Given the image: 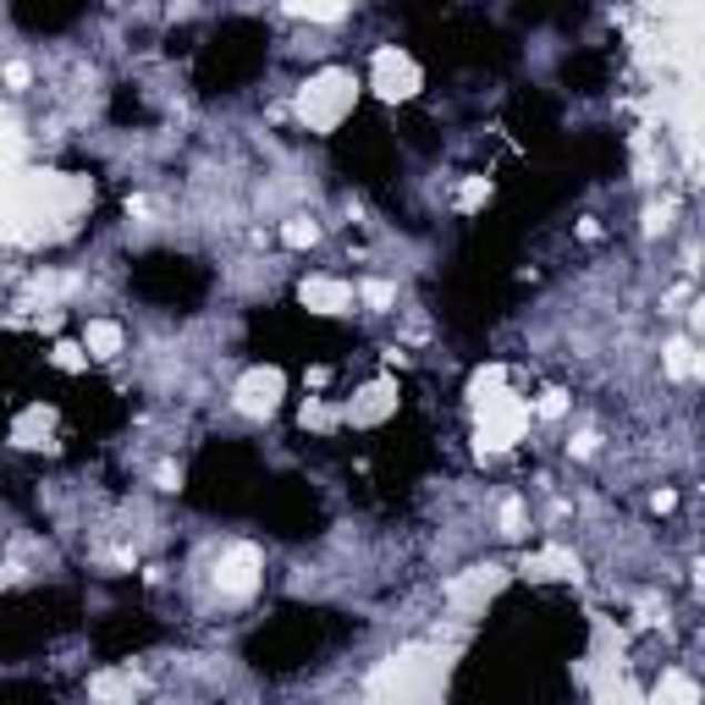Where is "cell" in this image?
Instances as JSON below:
<instances>
[{
	"label": "cell",
	"mask_w": 705,
	"mask_h": 705,
	"mask_svg": "<svg viewBox=\"0 0 705 705\" xmlns=\"http://www.w3.org/2000/svg\"><path fill=\"white\" fill-rule=\"evenodd\" d=\"M89 204H94L89 177L22 165V171L0 177V243H11V249L56 243L78 226V215Z\"/></svg>",
	"instance_id": "obj_1"
},
{
	"label": "cell",
	"mask_w": 705,
	"mask_h": 705,
	"mask_svg": "<svg viewBox=\"0 0 705 705\" xmlns=\"http://www.w3.org/2000/svg\"><path fill=\"white\" fill-rule=\"evenodd\" d=\"M359 105V78L348 67H320L314 78H303L298 100H292V117L309 128V133H336Z\"/></svg>",
	"instance_id": "obj_2"
},
{
	"label": "cell",
	"mask_w": 705,
	"mask_h": 705,
	"mask_svg": "<svg viewBox=\"0 0 705 705\" xmlns=\"http://www.w3.org/2000/svg\"><path fill=\"white\" fill-rule=\"evenodd\" d=\"M424 89V67L403 50V44H381L370 56V94L386 100V105H409Z\"/></svg>",
	"instance_id": "obj_3"
},
{
	"label": "cell",
	"mask_w": 705,
	"mask_h": 705,
	"mask_svg": "<svg viewBox=\"0 0 705 705\" xmlns=\"http://www.w3.org/2000/svg\"><path fill=\"white\" fill-rule=\"evenodd\" d=\"M524 435H530V397H507V403L474 414V452H480V457L513 452Z\"/></svg>",
	"instance_id": "obj_4"
},
{
	"label": "cell",
	"mask_w": 705,
	"mask_h": 705,
	"mask_svg": "<svg viewBox=\"0 0 705 705\" xmlns=\"http://www.w3.org/2000/svg\"><path fill=\"white\" fill-rule=\"evenodd\" d=\"M282 397H286V375L276 364H254V370H243L238 386H232V403H238V414H249V420H271V414L282 409Z\"/></svg>",
	"instance_id": "obj_5"
},
{
	"label": "cell",
	"mask_w": 705,
	"mask_h": 705,
	"mask_svg": "<svg viewBox=\"0 0 705 705\" xmlns=\"http://www.w3.org/2000/svg\"><path fill=\"white\" fill-rule=\"evenodd\" d=\"M397 403H403V392H397L392 375L364 381V386L353 392V403H342V424H353V430H375V424H386L392 414H397Z\"/></svg>",
	"instance_id": "obj_6"
},
{
	"label": "cell",
	"mask_w": 705,
	"mask_h": 705,
	"mask_svg": "<svg viewBox=\"0 0 705 705\" xmlns=\"http://www.w3.org/2000/svg\"><path fill=\"white\" fill-rule=\"evenodd\" d=\"M260 573H265L260 546H254V541H232V546L221 552V563H215V590L232 595V601H243V595H254Z\"/></svg>",
	"instance_id": "obj_7"
},
{
	"label": "cell",
	"mask_w": 705,
	"mask_h": 705,
	"mask_svg": "<svg viewBox=\"0 0 705 705\" xmlns=\"http://www.w3.org/2000/svg\"><path fill=\"white\" fill-rule=\"evenodd\" d=\"M298 303L309 314H320V320H336V314H348L359 303V292H353V282H342V276H303L298 282Z\"/></svg>",
	"instance_id": "obj_8"
},
{
	"label": "cell",
	"mask_w": 705,
	"mask_h": 705,
	"mask_svg": "<svg viewBox=\"0 0 705 705\" xmlns=\"http://www.w3.org/2000/svg\"><path fill=\"white\" fill-rule=\"evenodd\" d=\"M502 584H507V573H502V567H469V573L446 578V601H452L457 612H474V606H485Z\"/></svg>",
	"instance_id": "obj_9"
},
{
	"label": "cell",
	"mask_w": 705,
	"mask_h": 705,
	"mask_svg": "<svg viewBox=\"0 0 705 705\" xmlns=\"http://www.w3.org/2000/svg\"><path fill=\"white\" fill-rule=\"evenodd\" d=\"M507 397H518L507 364H480V370L469 375V409H474V414H485V409H496V403H507Z\"/></svg>",
	"instance_id": "obj_10"
},
{
	"label": "cell",
	"mask_w": 705,
	"mask_h": 705,
	"mask_svg": "<svg viewBox=\"0 0 705 705\" xmlns=\"http://www.w3.org/2000/svg\"><path fill=\"white\" fill-rule=\"evenodd\" d=\"M89 695L100 705H133L143 695V678L133 667H105V673H94L89 678Z\"/></svg>",
	"instance_id": "obj_11"
},
{
	"label": "cell",
	"mask_w": 705,
	"mask_h": 705,
	"mask_svg": "<svg viewBox=\"0 0 705 705\" xmlns=\"http://www.w3.org/2000/svg\"><path fill=\"white\" fill-rule=\"evenodd\" d=\"M662 370L673 375V381H701V348H695V336H667L662 342Z\"/></svg>",
	"instance_id": "obj_12"
},
{
	"label": "cell",
	"mask_w": 705,
	"mask_h": 705,
	"mask_svg": "<svg viewBox=\"0 0 705 705\" xmlns=\"http://www.w3.org/2000/svg\"><path fill=\"white\" fill-rule=\"evenodd\" d=\"M524 578L546 584V578H578V557L567 546H541L535 557H524Z\"/></svg>",
	"instance_id": "obj_13"
},
{
	"label": "cell",
	"mask_w": 705,
	"mask_h": 705,
	"mask_svg": "<svg viewBox=\"0 0 705 705\" xmlns=\"http://www.w3.org/2000/svg\"><path fill=\"white\" fill-rule=\"evenodd\" d=\"M122 348H128V331L117 320H89L83 325V353L89 359H122Z\"/></svg>",
	"instance_id": "obj_14"
},
{
	"label": "cell",
	"mask_w": 705,
	"mask_h": 705,
	"mask_svg": "<svg viewBox=\"0 0 705 705\" xmlns=\"http://www.w3.org/2000/svg\"><path fill=\"white\" fill-rule=\"evenodd\" d=\"M645 705H701V684H695L684 667H667L662 684L645 695Z\"/></svg>",
	"instance_id": "obj_15"
},
{
	"label": "cell",
	"mask_w": 705,
	"mask_h": 705,
	"mask_svg": "<svg viewBox=\"0 0 705 705\" xmlns=\"http://www.w3.org/2000/svg\"><path fill=\"white\" fill-rule=\"evenodd\" d=\"M50 424H56V414H50L44 403H33L22 420L11 424V446H22V452H39V446H50Z\"/></svg>",
	"instance_id": "obj_16"
},
{
	"label": "cell",
	"mask_w": 705,
	"mask_h": 705,
	"mask_svg": "<svg viewBox=\"0 0 705 705\" xmlns=\"http://www.w3.org/2000/svg\"><path fill=\"white\" fill-rule=\"evenodd\" d=\"M298 424H303V430H314V435H331V430L342 424V409H336V403H325V397H303Z\"/></svg>",
	"instance_id": "obj_17"
},
{
	"label": "cell",
	"mask_w": 705,
	"mask_h": 705,
	"mask_svg": "<svg viewBox=\"0 0 705 705\" xmlns=\"http://www.w3.org/2000/svg\"><path fill=\"white\" fill-rule=\"evenodd\" d=\"M491 193H496V188H491V177H480V171H474V177H463V182H457V199H452V204H457L463 215H480V210L491 204Z\"/></svg>",
	"instance_id": "obj_18"
},
{
	"label": "cell",
	"mask_w": 705,
	"mask_h": 705,
	"mask_svg": "<svg viewBox=\"0 0 705 705\" xmlns=\"http://www.w3.org/2000/svg\"><path fill=\"white\" fill-rule=\"evenodd\" d=\"M320 243V221H309V215H292V221H282V249H314Z\"/></svg>",
	"instance_id": "obj_19"
},
{
	"label": "cell",
	"mask_w": 705,
	"mask_h": 705,
	"mask_svg": "<svg viewBox=\"0 0 705 705\" xmlns=\"http://www.w3.org/2000/svg\"><path fill=\"white\" fill-rule=\"evenodd\" d=\"M286 11L303 17V22H342L348 17V6H336V0H292Z\"/></svg>",
	"instance_id": "obj_20"
},
{
	"label": "cell",
	"mask_w": 705,
	"mask_h": 705,
	"mask_svg": "<svg viewBox=\"0 0 705 705\" xmlns=\"http://www.w3.org/2000/svg\"><path fill=\"white\" fill-rule=\"evenodd\" d=\"M353 292H359V303H364L370 314H386V309L397 303V286H392V282H381V276H370V282H364V286H353Z\"/></svg>",
	"instance_id": "obj_21"
},
{
	"label": "cell",
	"mask_w": 705,
	"mask_h": 705,
	"mask_svg": "<svg viewBox=\"0 0 705 705\" xmlns=\"http://www.w3.org/2000/svg\"><path fill=\"white\" fill-rule=\"evenodd\" d=\"M50 364H56L61 375H83V370H89V353H83V342H56V348H50Z\"/></svg>",
	"instance_id": "obj_22"
},
{
	"label": "cell",
	"mask_w": 705,
	"mask_h": 705,
	"mask_svg": "<svg viewBox=\"0 0 705 705\" xmlns=\"http://www.w3.org/2000/svg\"><path fill=\"white\" fill-rule=\"evenodd\" d=\"M567 414V392H541V397H530V420H563Z\"/></svg>",
	"instance_id": "obj_23"
},
{
	"label": "cell",
	"mask_w": 705,
	"mask_h": 705,
	"mask_svg": "<svg viewBox=\"0 0 705 705\" xmlns=\"http://www.w3.org/2000/svg\"><path fill=\"white\" fill-rule=\"evenodd\" d=\"M0 78H6V89H28V83H33V67H28V61H6Z\"/></svg>",
	"instance_id": "obj_24"
},
{
	"label": "cell",
	"mask_w": 705,
	"mask_h": 705,
	"mask_svg": "<svg viewBox=\"0 0 705 705\" xmlns=\"http://www.w3.org/2000/svg\"><path fill=\"white\" fill-rule=\"evenodd\" d=\"M667 221H673V199H662V204L645 210V232H667Z\"/></svg>",
	"instance_id": "obj_25"
},
{
	"label": "cell",
	"mask_w": 705,
	"mask_h": 705,
	"mask_svg": "<svg viewBox=\"0 0 705 705\" xmlns=\"http://www.w3.org/2000/svg\"><path fill=\"white\" fill-rule=\"evenodd\" d=\"M502 535H524V502H502Z\"/></svg>",
	"instance_id": "obj_26"
},
{
	"label": "cell",
	"mask_w": 705,
	"mask_h": 705,
	"mask_svg": "<svg viewBox=\"0 0 705 705\" xmlns=\"http://www.w3.org/2000/svg\"><path fill=\"white\" fill-rule=\"evenodd\" d=\"M154 480H160V491H177V485H182V469H177V463H160Z\"/></svg>",
	"instance_id": "obj_27"
}]
</instances>
